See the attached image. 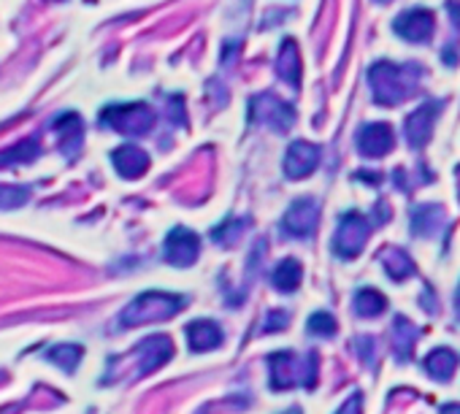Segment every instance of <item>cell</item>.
<instances>
[{"label": "cell", "mask_w": 460, "mask_h": 414, "mask_svg": "<svg viewBox=\"0 0 460 414\" xmlns=\"http://www.w3.org/2000/svg\"><path fill=\"white\" fill-rule=\"evenodd\" d=\"M171 355H174V344L169 336H149L141 344H135L127 355L108 360V374L100 384H108L125 376H133V379L146 376L152 371H158L161 366H166Z\"/></svg>", "instance_id": "1"}, {"label": "cell", "mask_w": 460, "mask_h": 414, "mask_svg": "<svg viewBox=\"0 0 460 414\" xmlns=\"http://www.w3.org/2000/svg\"><path fill=\"white\" fill-rule=\"evenodd\" d=\"M371 90L377 103L382 106H395L404 98H409L417 90L420 82V68L417 65H395V63H377L369 73Z\"/></svg>", "instance_id": "2"}, {"label": "cell", "mask_w": 460, "mask_h": 414, "mask_svg": "<svg viewBox=\"0 0 460 414\" xmlns=\"http://www.w3.org/2000/svg\"><path fill=\"white\" fill-rule=\"evenodd\" d=\"M185 304H187V298H182V296L163 293V290H146L138 298H133V304L122 312L119 325L141 328V325H152V323H163V320L174 317Z\"/></svg>", "instance_id": "3"}, {"label": "cell", "mask_w": 460, "mask_h": 414, "mask_svg": "<svg viewBox=\"0 0 460 414\" xmlns=\"http://www.w3.org/2000/svg\"><path fill=\"white\" fill-rule=\"evenodd\" d=\"M268 374L273 390H290V387H315L317 384V355L306 352L298 358L295 352H273L268 355Z\"/></svg>", "instance_id": "4"}, {"label": "cell", "mask_w": 460, "mask_h": 414, "mask_svg": "<svg viewBox=\"0 0 460 414\" xmlns=\"http://www.w3.org/2000/svg\"><path fill=\"white\" fill-rule=\"evenodd\" d=\"M100 122L122 135L138 138L155 130V111L146 103H117V106L103 108Z\"/></svg>", "instance_id": "5"}, {"label": "cell", "mask_w": 460, "mask_h": 414, "mask_svg": "<svg viewBox=\"0 0 460 414\" xmlns=\"http://www.w3.org/2000/svg\"><path fill=\"white\" fill-rule=\"evenodd\" d=\"M371 220L363 217L360 211H347L342 220H339V228H336V236H334V252L342 257V260H352L363 252L369 236H371Z\"/></svg>", "instance_id": "6"}, {"label": "cell", "mask_w": 460, "mask_h": 414, "mask_svg": "<svg viewBox=\"0 0 460 414\" xmlns=\"http://www.w3.org/2000/svg\"><path fill=\"white\" fill-rule=\"evenodd\" d=\"M249 119L260 122V125H265V127H271L276 133H284L295 122V111L282 98L265 92V95H255L249 100Z\"/></svg>", "instance_id": "7"}, {"label": "cell", "mask_w": 460, "mask_h": 414, "mask_svg": "<svg viewBox=\"0 0 460 414\" xmlns=\"http://www.w3.org/2000/svg\"><path fill=\"white\" fill-rule=\"evenodd\" d=\"M201 254V238L198 233H193L190 228L185 225H177L169 236H166V244H163V257L169 265H177V268H190Z\"/></svg>", "instance_id": "8"}, {"label": "cell", "mask_w": 460, "mask_h": 414, "mask_svg": "<svg viewBox=\"0 0 460 414\" xmlns=\"http://www.w3.org/2000/svg\"><path fill=\"white\" fill-rule=\"evenodd\" d=\"M320 220V203L315 198H298L290 203V209L282 217V230L292 238L312 236Z\"/></svg>", "instance_id": "9"}, {"label": "cell", "mask_w": 460, "mask_h": 414, "mask_svg": "<svg viewBox=\"0 0 460 414\" xmlns=\"http://www.w3.org/2000/svg\"><path fill=\"white\" fill-rule=\"evenodd\" d=\"M320 166V147L309 142H292L284 155V177L287 179H303L315 174Z\"/></svg>", "instance_id": "10"}, {"label": "cell", "mask_w": 460, "mask_h": 414, "mask_svg": "<svg viewBox=\"0 0 460 414\" xmlns=\"http://www.w3.org/2000/svg\"><path fill=\"white\" fill-rule=\"evenodd\" d=\"M395 138H393V130L390 125L385 122H371V125H363L360 133H358V150L363 158H382L393 150Z\"/></svg>", "instance_id": "11"}, {"label": "cell", "mask_w": 460, "mask_h": 414, "mask_svg": "<svg viewBox=\"0 0 460 414\" xmlns=\"http://www.w3.org/2000/svg\"><path fill=\"white\" fill-rule=\"evenodd\" d=\"M438 106H441L438 100H428V103H422L414 114L406 116L404 133H406V138H409V144H412V147H422V144L428 142V138H430Z\"/></svg>", "instance_id": "12"}, {"label": "cell", "mask_w": 460, "mask_h": 414, "mask_svg": "<svg viewBox=\"0 0 460 414\" xmlns=\"http://www.w3.org/2000/svg\"><path fill=\"white\" fill-rule=\"evenodd\" d=\"M393 28L406 41H417V44L420 41H428L430 33H433V14L425 12V9H409V12H404V14L395 17Z\"/></svg>", "instance_id": "13"}, {"label": "cell", "mask_w": 460, "mask_h": 414, "mask_svg": "<svg viewBox=\"0 0 460 414\" xmlns=\"http://www.w3.org/2000/svg\"><path fill=\"white\" fill-rule=\"evenodd\" d=\"M52 130L57 133L60 138V150L68 160H74L82 150V135H84V122L76 111L71 114H60L55 122H52Z\"/></svg>", "instance_id": "14"}, {"label": "cell", "mask_w": 460, "mask_h": 414, "mask_svg": "<svg viewBox=\"0 0 460 414\" xmlns=\"http://www.w3.org/2000/svg\"><path fill=\"white\" fill-rule=\"evenodd\" d=\"M111 163L122 179H141L149 168V155L135 144H122L111 152Z\"/></svg>", "instance_id": "15"}, {"label": "cell", "mask_w": 460, "mask_h": 414, "mask_svg": "<svg viewBox=\"0 0 460 414\" xmlns=\"http://www.w3.org/2000/svg\"><path fill=\"white\" fill-rule=\"evenodd\" d=\"M187 341L193 352H212L222 344V328L214 320H193L187 325Z\"/></svg>", "instance_id": "16"}, {"label": "cell", "mask_w": 460, "mask_h": 414, "mask_svg": "<svg viewBox=\"0 0 460 414\" xmlns=\"http://www.w3.org/2000/svg\"><path fill=\"white\" fill-rule=\"evenodd\" d=\"M276 73H279L290 87H298V84H300V52H298V47H295L292 39L282 41V47H279Z\"/></svg>", "instance_id": "17"}, {"label": "cell", "mask_w": 460, "mask_h": 414, "mask_svg": "<svg viewBox=\"0 0 460 414\" xmlns=\"http://www.w3.org/2000/svg\"><path fill=\"white\" fill-rule=\"evenodd\" d=\"M41 155V144L39 138H22L14 147L0 152V168H12V166H22V163H33Z\"/></svg>", "instance_id": "18"}, {"label": "cell", "mask_w": 460, "mask_h": 414, "mask_svg": "<svg viewBox=\"0 0 460 414\" xmlns=\"http://www.w3.org/2000/svg\"><path fill=\"white\" fill-rule=\"evenodd\" d=\"M300 280H303V268H300V263H298V260H292V257L282 260V263L273 268V273H271L273 288H276V290H282V293H292V290H298Z\"/></svg>", "instance_id": "19"}, {"label": "cell", "mask_w": 460, "mask_h": 414, "mask_svg": "<svg viewBox=\"0 0 460 414\" xmlns=\"http://www.w3.org/2000/svg\"><path fill=\"white\" fill-rule=\"evenodd\" d=\"M82 347L79 344H57L47 352V360L55 363L57 368H63L65 374H74L82 363Z\"/></svg>", "instance_id": "20"}, {"label": "cell", "mask_w": 460, "mask_h": 414, "mask_svg": "<svg viewBox=\"0 0 460 414\" xmlns=\"http://www.w3.org/2000/svg\"><path fill=\"white\" fill-rule=\"evenodd\" d=\"M457 366V358L452 349H436L425 358V371L433 376V379H449L452 371Z\"/></svg>", "instance_id": "21"}, {"label": "cell", "mask_w": 460, "mask_h": 414, "mask_svg": "<svg viewBox=\"0 0 460 414\" xmlns=\"http://www.w3.org/2000/svg\"><path fill=\"white\" fill-rule=\"evenodd\" d=\"M385 306H387L385 296L379 290H374V288H363L355 296V312L360 317H377L379 312H385Z\"/></svg>", "instance_id": "22"}, {"label": "cell", "mask_w": 460, "mask_h": 414, "mask_svg": "<svg viewBox=\"0 0 460 414\" xmlns=\"http://www.w3.org/2000/svg\"><path fill=\"white\" fill-rule=\"evenodd\" d=\"M417 336H420V331H417L409 320H404V317H398V320H395L393 339H395V352H398V358H404V360L409 358V352L414 349Z\"/></svg>", "instance_id": "23"}, {"label": "cell", "mask_w": 460, "mask_h": 414, "mask_svg": "<svg viewBox=\"0 0 460 414\" xmlns=\"http://www.w3.org/2000/svg\"><path fill=\"white\" fill-rule=\"evenodd\" d=\"M382 263H385V271H387V276L390 280H395V282H401V280H406V276L412 273V260L401 252V249H387L385 254H382Z\"/></svg>", "instance_id": "24"}, {"label": "cell", "mask_w": 460, "mask_h": 414, "mask_svg": "<svg viewBox=\"0 0 460 414\" xmlns=\"http://www.w3.org/2000/svg\"><path fill=\"white\" fill-rule=\"evenodd\" d=\"M244 228H247V220H225L220 228L212 230V241L220 244V246H225V249H230L244 236Z\"/></svg>", "instance_id": "25"}, {"label": "cell", "mask_w": 460, "mask_h": 414, "mask_svg": "<svg viewBox=\"0 0 460 414\" xmlns=\"http://www.w3.org/2000/svg\"><path fill=\"white\" fill-rule=\"evenodd\" d=\"M30 201V187L0 185V209H20Z\"/></svg>", "instance_id": "26"}, {"label": "cell", "mask_w": 460, "mask_h": 414, "mask_svg": "<svg viewBox=\"0 0 460 414\" xmlns=\"http://www.w3.org/2000/svg\"><path fill=\"white\" fill-rule=\"evenodd\" d=\"M306 328H309V333H315V336H334L336 333V320L328 312H315L309 317V323H306Z\"/></svg>", "instance_id": "27"}, {"label": "cell", "mask_w": 460, "mask_h": 414, "mask_svg": "<svg viewBox=\"0 0 460 414\" xmlns=\"http://www.w3.org/2000/svg\"><path fill=\"white\" fill-rule=\"evenodd\" d=\"M287 323H290V317H287L284 312L273 309V312H268V317H265V323H263V333H273V331H282V328H284Z\"/></svg>", "instance_id": "28"}, {"label": "cell", "mask_w": 460, "mask_h": 414, "mask_svg": "<svg viewBox=\"0 0 460 414\" xmlns=\"http://www.w3.org/2000/svg\"><path fill=\"white\" fill-rule=\"evenodd\" d=\"M336 414H360V395H352L350 401H344Z\"/></svg>", "instance_id": "29"}, {"label": "cell", "mask_w": 460, "mask_h": 414, "mask_svg": "<svg viewBox=\"0 0 460 414\" xmlns=\"http://www.w3.org/2000/svg\"><path fill=\"white\" fill-rule=\"evenodd\" d=\"M447 9H449V17L455 20V25H460V0H449Z\"/></svg>", "instance_id": "30"}, {"label": "cell", "mask_w": 460, "mask_h": 414, "mask_svg": "<svg viewBox=\"0 0 460 414\" xmlns=\"http://www.w3.org/2000/svg\"><path fill=\"white\" fill-rule=\"evenodd\" d=\"M441 414H460V403H447V406H441Z\"/></svg>", "instance_id": "31"}, {"label": "cell", "mask_w": 460, "mask_h": 414, "mask_svg": "<svg viewBox=\"0 0 460 414\" xmlns=\"http://www.w3.org/2000/svg\"><path fill=\"white\" fill-rule=\"evenodd\" d=\"M282 414H300V409H295V406H292V409H287V411H282Z\"/></svg>", "instance_id": "32"}, {"label": "cell", "mask_w": 460, "mask_h": 414, "mask_svg": "<svg viewBox=\"0 0 460 414\" xmlns=\"http://www.w3.org/2000/svg\"><path fill=\"white\" fill-rule=\"evenodd\" d=\"M457 312H460V290H457Z\"/></svg>", "instance_id": "33"}, {"label": "cell", "mask_w": 460, "mask_h": 414, "mask_svg": "<svg viewBox=\"0 0 460 414\" xmlns=\"http://www.w3.org/2000/svg\"><path fill=\"white\" fill-rule=\"evenodd\" d=\"M377 4H390V0H377Z\"/></svg>", "instance_id": "34"}]
</instances>
